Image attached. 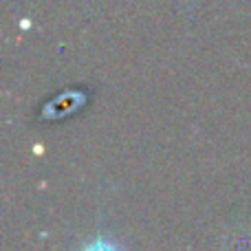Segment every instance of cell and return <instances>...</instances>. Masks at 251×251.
Wrapping results in <instances>:
<instances>
[{
    "mask_svg": "<svg viewBox=\"0 0 251 251\" xmlns=\"http://www.w3.org/2000/svg\"><path fill=\"white\" fill-rule=\"evenodd\" d=\"M82 251H119V247L117 245H113L110 240H106V238H95L93 243H88Z\"/></svg>",
    "mask_w": 251,
    "mask_h": 251,
    "instance_id": "6da1fadb",
    "label": "cell"
}]
</instances>
